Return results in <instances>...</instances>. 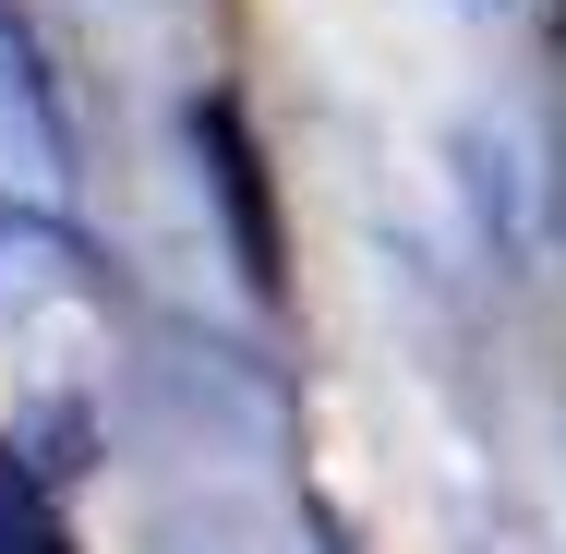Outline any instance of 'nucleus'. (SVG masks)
<instances>
[{"mask_svg": "<svg viewBox=\"0 0 566 554\" xmlns=\"http://www.w3.org/2000/svg\"><path fill=\"white\" fill-rule=\"evenodd\" d=\"M193 157H206V194H218L229 265L253 302H290V229H277V181H265V145H253V109L241 97H193Z\"/></svg>", "mask_w": 566, "mask_h": 554, "instance_id": "f257e3e1", "label": "nucleus"}, {"mask_svg": "<svg viewBox=\"0 0 566 554\" xmlns=\"http://www.w3.org/2000/svg\"><path fill=\"white\" fill-rule=\"evenodd\" d=\"M314 554H349V531H338V519H314Z\"/></svg>", "mask_w": 566, "mask_h": 554, "instance_id": "7ed1b4c3", "label": "nucleus"}, {"mask_svg": "<svg viewBox=\"0 0 566 554\" xmlns=\"http://www.w3.org/2000/svg\"><path fill=\"white\" fill-rule=\"evenodd\" d=\"M0 85H12V97H24V121H36L49 145H61V109H49V73H36V36H24V12H12V0H0Z\"/></svg>", "mask_w": 566, "mask_h": 554, "instance_id": "f03ea898", "label": "nucleus"}]
</instances>
